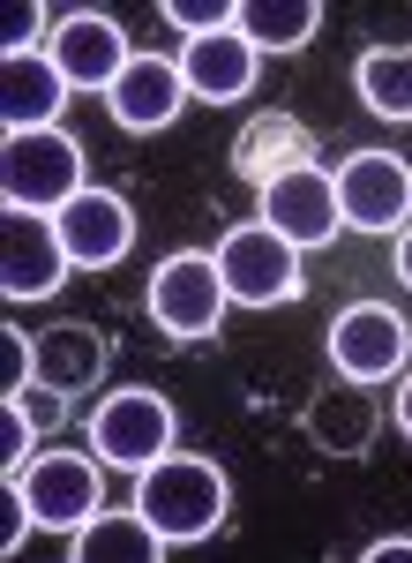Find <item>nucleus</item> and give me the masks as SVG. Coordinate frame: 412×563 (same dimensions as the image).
Instances as JSON below:
<instances>
[{"mask_svg":"<svg viewBox=\"0 0 412 563\" xmlns=\"http://www.w3.org/2000/svg\"><path fill=\"white\" fill-rule=\"evenodd\" d=\"M135 511L158 526L172 549H188V541H210L225 511H233V481L218 459L203 451H165L158 466H143L135 474Z\"/></svg>","mask_w":412,"mask_h":563,"instance_id":"nucleus-1","label":"nucleus"},{"mask_svg":"<svg viewBox=\"0 0 412 563\" xmlns=\"http://www.w3.org/2000/svg\"><path fill=\"white\" fill-rule=\"evenodd\" d=\"M82 188V143L68 129H31V135H8L0 151V196L8 211H68Z\"/></svg>","mask_w":412,"mask_h":563,"instance_id":"nucleus-2","label":"nucleus"},{"mask_svg":"<svg viewBox=\"0 0 412 563\" xmlns=\"http://www.w3.org/2000/svg\"><path fill=\"white\" fill-rule=\"evenodd\" d=\"M225 271L218 256H196V249H180V256H165L151 271V323H158L172 346H203L218 339V323H225Z\"/></svg>","mask_w":412,"mask_h":563,"instance_id":"nucleus-3","label":"nucleus"},{"mask_svg":"<svg viewBox=\"0 0 412 563\" xmlns=\"http://www.w3.org/2000/svg\"><path fill=\"white\" fill-rule=\"evenodd\" d=\"M218 271H225V294L241 308H286L300 301V249L286 233H270L263 218L255 225H233L218 241Z\"/></svg>","mask_w":412,"mask_h":563,"instance_id":"nucleus-4","label":"nucleus"},{"mask_svg":"<svg viewBox=\"0 0 412 563\" xmlns=\"http://www.w3.org/2000/svg\"><path fill=\"white\" fill-rule=\"evenodd\" d=\"M90 451H98L105 466H121V474L158 466L165 451H172V406H165L151 384L113 390V398L90 413Z\"/></svg>","mask_w":412,"mask_h":563,"instance_id":"nucleus-5","label":"nucleus"},{"mask_svg":"<svg viewBox=\"0 0 412 563\" xmlns=\"http://www.w3.org/2000/svg\"><path fill=\"white\" fill-rule=\"evenodd\" d=\"M15 488H23V504H31V519L45 526V533H76V526L98 519V451L82 459V451H60V443H45L38 459L15 474Z\"/></svg>","mask_w":412,"mask_h":563,"instance_id":"nucleus-6","label":"nucleus"},{"mask_svg":"<svg viewBox=\"0 0 412 563\" xmlns=\"http://www.w3.org/2000/svg\"><path fill=\"white\" fill-rule=\"evenodd\" d=\"M337 211L353 233H405L412 218V166L398 151H353L337 166Z\"/></svg>","mask_w":412,"mask_h":563,"instance_id":"nucleus-7","label":"nucleus"},{"mask_svg":"<svg viewBox=\"0 0 412 563\" xmlns=\"http://www.w3.org/2000/svg\"><path fill=\"white\" fill-rule=\"evenodd\" d=\"M255 211H263L270 233H286L292 249H330L345 233L337 174H323V166H300V174H278L270 188H255Z\"/></svg>","mask_w":412,"mask_h":563,"instance_id":"nucleus-8","label":"nucleus"},{"mask_svg":"<svg viewBox=\"0 0 412 563\" xmlns=\"http://www.w3.org/2000/svg\"><path fill=\"white\" fill-rule=\"evenodd\" d=\"M405 316L382 301H353L337 308V323H330V368L345 376V384H382V376H398L405 368Z\"/></svg>","mask_w":412,"mask_h":563,"instance_id":"nucleus-9","label":"nucleus"},{"mask_svg":"<svg viewBox=\"0 0 412 563\" xmlns=\"http://www.w3.org/2000/svg\"><path fill=\"white\" fill-rule=\"evenodd\" d=\"M68 249H60V225L45 211H8V241H0V294L8 301H45L68 286Z\"/></svg>","mask_w":412,"mask_h":563,"instance_id":"nucleus-10","label":"nucleus"},{"mask_svg":"<svg viewBox=\"0 0 412 563\" xmlns=\"http://www.w3.org/2000/svg\"><path fill=\"white\" fill-rule=\"evenodd\" d=\"M53 225H60V249H68L76 271H113L135 249V211L113 188H82L68 211H53Z\"/></svg>","mask_w":412,"mask_h":563,"instance_id":"nucleus-11","label":"nucleus"},{"mask_svg":"<svg viewBox=\"0 0 412 563\" xmlns=\"http://www.w3.org/2000/svg\"><path fill=\"white\" fill-rule=\"evenodd\" d=\"M45 53H53V68L68 76V90H113L121 68L135 60V53H127V31L113 15H90V8L60 15V31H53Z\"/></svg>","mask_w":412,"mask_h":563,"instance_id":"nucleus-12","label":"nucleus"},{"mask_svg":"<svg viewBox=\"0 0 412 563\" xmlns=\"http://www.w3.org/2000/svg\"><path fill=\"white\" fill-rule=\"evenodd\" d=\"M105 106H113V121L127 135H158L180 121V106H188V84H180V60H165V53H135L121 68V84L105 90Z\"/></svg>","mask_w":412,"mask_h":563,"instance_id":"nucleus-13","label":"nucleus"},{"mask_svg":"<svg viewBox=\"0 0 412 563\" xmlns=\"http://www.w3.org/2000/svg\"><path fill=\"white\" fill-rule=\"evenodd\" d=\"M300 429L308 443L323 451V459H368L375 451V429H382V406L368 398V384H323L308 398V413H300Z\"/></svg>","mask_w":412,"mask_h":563,"instance_id":"nucleus-14","label":"nucleus"},{"mask_svg":"<svg viewBox=\"0 0 412 563\" xmlns=\"http://www.w3.org/2000/svg\"><path fill=\"white\" fill-rule=\"evenodd\" d=\"M255 68H263V53L241 38V31H210V38H180V84L188 98H203V106H233L255 90Z\"/></svg>","mask_w":412,"mask_h":563,"instance_id":"nucleus-15","label":"nucleus"},{"mask_svg":"<svg viewBox=\"0 0 412 563\" xmlns=\"http://www.w3.org/2000/svg\"><path fill=\"white\" fill-rule=\"evenodd\" d=\"M300 166H315V129L292 113H255L233 135V180L247 188H270L278 174H300Z\"/></svg>","mask_w":412,"mask_h":563,"instance_id":"nucleus-16","label":"nucleus"},{"mask_svg":"<svg viewBox=\"0 0 412 563\" xmlns=\"http://www.w3.org/2000/svg\"><path fill=\"white\" fill-rule=\"evenodd\" d=\"M60 106H68V76L53 68V53L8 60V76H0V121H8V135L60 129Z\"/></svg>","mask_w":412,"mask_h":563,"instance_id":"nucleus-17","label":"nucleus"},{"mask_svg":"<svg viewBox=\"0 0 412 563\" xmlns=\"http://www.w3.org/2000/svg\"><path fill=\"white\" fill-rule=\"evenodd\" d=\"M105 331L98 323H53L38 331V384H53L60 398H76V390H98L105 384Z\"/></svg>","mask_w":412,"mask_h":563,"instance_id":"nucleus-18","label":"nucleus"},{"mask_svg":"<svg viewBox=\"0 0 412 563\" xmlns=\"http://www.w3.org/2000/svg\"><path fill=\"white\" fill-rule=\"evenodd\" d=\"M68 541H76V563H158L165 549H172L143 511H98V519L76 526Z\"/></svg>","mask_w":412,"mask_h":563,"instance_id":"nucleus-19","label":"nucleus"},{"mask_svg":"<svg viewBox=\"0 0 412 563\" xmlns=\"http://www.w3.org/2000/svg\"><path fill=\"white\" fill-rule=\"evenodd\" d=\"M233 31L255 53H300V45L323 31V8L315 0H241L233 8Z\"/></svg>","mask_w":412,"mask_h":563,"instance_id":"nucleus-20","label":"nucleus"},{"mask_svg":"<svg viewBox=\"0 0 412 563\" xmlns=\"http://www.w3.org/2000/svg\"><path fill=\"white\" fill-rule=\"evenodd\" d=\"M353 90L375 121H412V45H368L353 68Z\"/></svg>","mask_w":412,"mask_h":563,"instance_id":"nucleus-21","label":"nucleus"},{"mask_svg":"<svg viewBox=\"0 0 412 563\" xmlns=\"http://www.w3.org/2000/svg\"><path fill=\"white\" fill-rule=\"evenodd\" d=\"M23 384H38V339L31 331H0V398H15Z\"/></svg>","mask_w":412,"mask_h":563,"instance_id":"nucleus-22","label":"nucleus"},{"mask_svg":"<svg viewBox=\"0 0 412 563\" xmlns=\"http://www.w3.org/2000/svg\"><path fill=\"white\" fill-rule=\"evenodd\" d=\"M233 8L241 0H165V23L188 38H210V31H233Z\"/></svg>","mask_w":412,"mask_h":563,"instance_id":"nucleus-23","label":"nucleus"},{"mask_svg":"<svg viewBox=\"0 0 412 563\" xmlns=\"http://www.w3.org/2000/svg\"><path fill=\"white\" fill-rule=\"evenodd\" d=\"M31 443H38L31 413H23L15 398H0V474H8V481H15L23 466H31Z\"/></svg>","mask_w":412,"mask_h":563,"instance_id":"nucleus-24","label":"nucleus"},{"mask_svg":"<svg viewBox=\"0 0 412 563\" xmlns=\"http://www.w3.org/2000/svg\"><path fill=\"white\" fill-rule=\"evenodd\" d=\"M53 31H60V23H53V8H45V0H23V8L8 15V60H23V53L53 45Z\"/></svg>","mask_w":412,"mask_h":563,"instance_id":"nucleus-25","label":"nucleus"},{"mask_svg":"<svg viewBox=\"0 0 412 563\" xmlns=\"http://www.w3.org/2000/svg\"><path fill=\"white\" fill-rule=\"evenodd\" d=\"M31 504H23V488H15V481H8V488H0V556H15V549H23V541H31Z\"/></svg>","mask_w":412,"mask_h":563,"instance_id":"nucleus-26","label":"nucleus"},{"mask_svg":"<svg viewBox=\"0 0 412 563\" xmlns=\"http://www.w3.org/2000/svg\"><path fill=\"white\" fill-rule=\"evenodd\" d=\"M15 406L31 413V429H38V435H53L60 421H68V398H60L53 384H23V390H15Z\"/></svg>","mask_w":412,"mask_h":563,"instance_id":"nucleus-27","label":"nucleus"},{"mask_svg":"<svg viewBox=\"0 0 412 563\" xmlns=\"http://www.w3.org/2000/svg\"><path fill=\"white\" fill-rule=\"evenodd\" d=\"M360 556H368V563H405V556H412V533H390V541H368Z\"/></svg>","mask_w":412,"mask_h":563,"instance_id":"nucleus-28","label":"nucleus"},{"mask_svg":"<svg viewBox=\"0 0 412 563\" xmlns=\"http://www.w3.org/2000/svg\"><path fill=\"white\" fill-rule=\"evenodd\" d=\"M390 406H398V429H405V443H412V376L398 384V398H390Z\"/></svg>","mask_w":412,"mask_h":563,"instance_id":"nucleus-29","label":"nucleus"},{"mask_svg":"<svg viewBox=\"0 0 412 563\" xmlns=\"http://www.w3.org/2000/svg\"><path fill=\"white\" fill-rule=\"evenodd\" d=\"M398 278H405V286H412V225H405V233H398Z\"/></svg>","mask_w":412,"mask_h":563,"instance_id":"nucleus-30","label":"nucleus"}]
</instances>
